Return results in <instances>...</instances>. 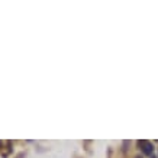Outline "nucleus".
I'll return each mask as SVG.
<instances>
[{"label":"nucleus","mask_w":158,"mask_h":158,"mask_svg":"<svg viewBox=\"0 0 158 158\" xmlns=\"http://www.w3.org/2000/svg\"><path fill=\"white\" fill-rule=\"evenodd\" d=\"M138 147H139V149H141L145 155H151L152 151H154L152 144H151L149 141H147V139H141V141H138Z\"/></svg>","instance_id":"1"},{"label":"nucleus","mask_w":158,"mask_h":158,"mask_svg":"<svg viewBox=\"0 0 158 158\" xmlns=\"http://www.w3.org/2000/svg\"><path fill=\"white\" fill-rule=\"evenodd\" d=\"M16 158H23V154H19V155H17Z\"/></svg>","instance_id":"2"},{"label":"nucleus","mask_w":158,"mask_h":158,"mask_svg":"<svg viewBox=\"0 0 158 158\" xmlns=\"http://www.w3.org/2000/svg\"><path fill=\"white\" fill-rule=\"evenodd\" d=\"M2 147H3V142H2V141H0V148H2Z\"/></svg>","instance_id":"3"},{"label":"nucleus","mask_w":158,"mask_h":158,"mask_svg":"<svg viewBox=\"0 0 158 158\" xmlns=\"http://www.w3.org/2000/svg\"><path fill=\"white\" fill-rule=\"evenodd\" d=\"M151 158H157V157H151Z\"/></svg>","instance_id":"4"},{"label":"nucleus","mask_w":158,"mask_h":158,"mask_svg":"<svg viewBox=\"0 0 158 158\" xmlns=\"http://www.w3.org/2000/svg\"><path fill=\"white\" fill-rule=\"evenodd\" d=\"M136 158H141V157H136Z\"/></svg>","instance_id":"5"}]
</instances>
